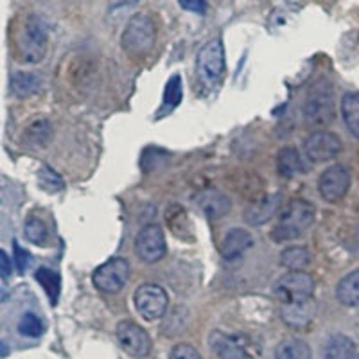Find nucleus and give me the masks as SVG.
<instances>
[{
    "instance_id": "nucleus-18",
    "label": "nucleus",
    "mask_w": 359,
    "mask_h": 359,
    "mask_svg": "<svg viewBox=\"0 0 359 359\" xmlns=\"http://www.w3.org/2000/svg\"><path fill=\"white\" fill-rule=\"evenodd\" d=\"M282 320L290 327L302 329L313 322L314 316V304L313 300H307L302 304H282Z\"/></svg>"
},
{
    "instance_id": "nucleus-5",
    "label": "nucleus",
    "mask_w": 359,
    "mask_h": 359,
    "mask_svg": "<svg viewBox=\"0 0 359 359\" xmlns=\"http://www.w3.org/2000/svg\"><path fill=\"white\" fill-rule=\"evenodd\" d=\"M273 294L282 304H302L313 300L314 278L307 271H287L277 280Z\"/></svg>"
},
{
    "instance_id": "nucleus-17",
    "label": "nucleus",
    "mask_w": 359,
    "mask_h": 359,
    "mask_svg": "<svg viewBox=\"0 0 359 359\" xmlns=\"http://www.w3.org/2000/svg\"><path fill=\"white\" fill-rule=\"evenodd\" d=\"M165 223L171 229V232L175 233L178 239L182 241H187L194 237V230H192V223L189 219V214L182 205H169L168 210H165Z\"/></svg>"
},
{
    "instance_id": "nucleus-15",
    "label": "nucleus",
    "mask_w": 359,
    "mask_h": 359,
    "mask_svg": "<svg viewBox=\"0 0 359 359\" xmlns=\"http://www.w3.org/2000/svg\"><path fill=\"white\" fill-rule=\"evenodd\" d=\"M280 194H268V196H262L261 200H255L253 203H250L246 207L245 214H243L246 224H250V226H262L264 223H268L275 216L278 207H280Z\"/></svg>"
},
{
    "instance_id": "nucleus-34",
    "label": "nucleus",
    "mask_w": 359,
    "mask_h": 359,
    "mask_svg": "<svg viewBox=\"0 0 359 359\" xmlns=\"http://www.w3.org/2000/svg\"><path fill=\"white\" fill-rule=\"evenodd\" d=\"M178 4L185 11L198 13V15H205V11H207V2L205 0H178Z\"/></svg>"
},
{
    "instance_id": "nucleus-3",
    "label": "nucleus",
    "mask_w": 359,
    "mask_h": 359,
    "mask_svg": "<svg viewBox=\"0 0 359 359\" xmlns=\"http://www.w3.org/2000/svg\"><path fill=\"white\" fill-rule=\"evenodd\" d=\"M156 38L155 22L149 15L137 13L135 17L130 18L126 29H124L121 43L124 50L131 54H146L153 49Z\"/></svg>"
},
{
    "instance_id": "nucleus-6",
    "label": "nucleus",
    "mask_w": 359,
    "mask_h": 359,
    "mask_svg": "<svg viewBox=\"0 0 359 359\" xmlns=\"http://www.w3.org/2000/svg\"><path fill=\"white\" fill-rule=\"evenodd\" d=\"M130 262L126 259L114 257L95 269L92 280L101 293L114 294L126 286V282L130 280Z\"/></svg>"
},
{
    "instance_id": "nucleus-29",
    "label": "nucleus",
    "mask_w": 359,
    "mask_h": 359,
    "mask_svg": "<svg viewBox=\"0 0 359 359\" xmlns=\"http://www.w3.org/2000/svg\"><path fill=\"white\" fill-rule=\"evenodd\" d=\"M182 95H184V92H182V78L176 74V76H172V78L169 79L168 85H165L162 110L168 111L178 107L180 101H182Z\"/></svg>"
},
{
    "instance_id": "nucleus-30",
    "label": "nucleus",
    "mask_w": 359,
    "mask_h": 359,
    "mask_svg": "<svg viewBox=\"0 0 359 359\" xmlns=\"http://www.w3.org/2000/svg\"><path fill=\"white\" fill-rule=\"evenodd\" d=\"M38 184L47 192H57L65 187V182H63L62 176L57 175L54 169H50L49 165H41L38 169Z\"/></svg>"
},
{
    "instance_id": "nucleus-14",
    "label": "nucleus",
    "mask_w": 359,
    "mask_h": 359,
    "mask_svg": "<svg viewBox=\"0 0 359 359\" xmlns=\"http://www.w3.org/2000/svg\"><path fill=\"white\" fill-rule=\"evenodd\" d=\"M253 245V237L248 230L245 229H232L224 233L221 239L219 253L224 261H236L243 257Z\"/></svg>"
},
{
    "instance_id": "nucleus-20",
    "label": "nucleus",
    "mask_w": 359,
    "mask_h": 359,
    "mask_svg": "<svg viewBox=\"0 0 359 359\" xmlns=\"http://www.w3.org/2000/svg\"><path fill=\"white\" fill-rule=\"evenodd\" d=\"M336 298L339 304L347 307H354L359 304V269H354L339 280L336 287Z\"/></svg>"
},
{
    "instance_id": "nucleus-35",
    "label": "nucleus",
    "mask_w": 359,
    "mask_h": 359,
    "mask_svg": "<svg viewBox=\"0 0 359 359\" xmlns=\"http://www.w3.org/2000/svg\"><path fill=\"white\" fill-rule=\"evenodd\" d=\"M0 262H2V266H0V271H2V278H8L9 273H11V261H9L8 253L6 252H0Z\"/></svg>"
},
{
    "instance_id": "nucleus-21",
    "label": "nucleus",
    "mask_w": 359,
    "mask_h": 359,
    "mask_svg": "<svg viewBox=\"0 0 359 359\" xmlns=\"http://www.w3.org/2000/svg\"><path fill=\"white\" fill-rule=\"evenodd\" d=\"M302 158L294 147H282L277 155V171L282 178H293L298 172H302Z\"/></svg>"
},
{
    "instance_id": "nucleus-8",
    "label": "nucleus",
    "mask_w": 359,
    "mask_h": 359,
    "mask_svg": "<svg viewBox=\"0 0 359 359\" xmlns=\"http://www.w3.org/2000/svg\"><path fill=\"white\" fill-rule=\"evenodd\" d=\"M47 50V27L36 15H31L20 34L22 57L29 63L40 62Z\"/></svg>"
},
{
    "instance_id": "nucleus-27",
    "label": "nucleus",
    "mask_w": 359,
    "mask_h": 359,
    "mask_svg": "<svg viewBox=\"0 0 359 359\" xmlns=\"http://www.w3.org/2000/svg\"><path fill=\"white\" fill-rule=\"evenodd\" d=\"M36 280L40 282V286L45 290L50 304L56 306L57 298H60V290H62V278H60V275L49 268H40L36 271Z\"/></svg>"
},
{
    "instance_id": "nucleus-26",
    "label": "nucleus",
    "mask_w": 359,
    "mask_h": 359,
    "mask_svg": "<svg viewBox=\"0 0 359 359\" xmlns=\"http://www.w3.org/2000/svg\"><path fill=\"white\" fill-rule=\"evenodd\" d=\"M50 137H53V128L47 118H38L29 124L24 135L25 142L31 146H47L50 142Z\"/></svg>"
},
{
    "instance_id": "nucleus-2",
    "label": "nucleus",
    "mask_w": 359,
    "mask_h": 359,
    "mask_svg": "<svg viewBox=\"0 0 359 359\" xmlns=\"http://www.w3.org/2000/svg\"><path fill=\"white\" fill-rule=\"evenodd\" d=\"M334 88L327 79L314 81L304 102V115L307 123L325 126L334 121Z\"/></svg>"
},
{
    "instance_id": "nucleus-11",
    "label": "nucleus",
    "mask_w": 359,
    "mask_h": 359,
    "mask_svg": "<svg viewBox=\"0 0 359 359\" xmlns=\"http://www.w3.org/2000/svg\"><path fill=\"white\" fill-rule=\"evenodd\" d=\"M351 189V171L341 163L327 168L318 180L320 196L329 203L343 200Z\"/></svg>"
},
{
    "instance_id": "nucleus-7",
    "label": "nucleus",
    "mask_w": 359,
    "mask_h": 359,
    "mask_svg": "<svg viewBox=\"0 0 359 359\" xmlns=\"http://www.w3.org/2000/svg\"><path fill=\"white\" fill-rule=\"evenodd\" d=\"M133 302L140 316L149 322L160 320L165 314L169 306V297L158 284H142L137 287L133 294Z\"/></svg>"
},
{
    "instance_id": "nucleus-4",
    "label": "nucleus",
    "mask_w": 359,
    "mask_h": 359,
    "mask_svg": "<svg viewBox=\"0 0 359 359\" xmlns=\"http://www.w3.org/2000/svg\"><path fill=\"white\" fill-rule=\"evenodd\" d=\"M200 81L208 88H216L224 76V47L219 38L207 41L196 57Z\"/></svg>"
},
{
    "instance_id": "nucleus-19",
    "label": "nucleus",
    "mask_w": 359,
    "mask_h": 359,
    "mask_svg": "<svg viewBox=\"0 0 359 359\" xmlns=\"http://www.w3.org/2000/svg\"><path fill=\"white\" fill-rule=\"evenodd\" d=\"M323 359H359V351L348 336L334 334L323 345Z\"/></svg>"
},
{
    "instance_id": "nucleus-24",
    "label": "nucleus",
    "mask_w": 359,
    "mask_h": 359,
    "mask_svg": "<svg viewBox=\"0 0 359 359\" xmlns=\"http://www.w3.org/2000/svg\"><path fill=\"white\" fill-rule=\"evenodd\" d=\"M341 115L348 131L359 139V94L348 92L341 99Z\"/></svg>"
},
{
    "instance_id": "nucleus-10",
    "label": "nucleus",
    "mask_w": 359,
    "mask_h": 359,
    "mask_svg": "<svg viewBox=\"0 0 359 359\" xmlns=\"http://www.w3.org/2000/svg\"><path fill=\"white\" fill-rule=\"evenodd\" d=\"M135 252L147 264H155V262L162 261L165 252H168V245H165V237H163V230L158 224H146L139 232L137 239H135Z\"/></svg>"
},
{
    "instance_id": "nucleus-1",
    "label": "nucleus",
    "mask_w": 359,
    "mask_h": 359,
    "mask_svg": "<svg viewBox=\"0 0 359 359\" xmlns=\"http://www.w3.org/2000/svg\"><path fill=\"white\" fill-rule=\"evenodd\" d=\"M314 216V207L306 200H291L287 203L286 210L282 212L280 219H278L277 226L271 232V239L275 243H286L298 239V237L306 233L313 224Z\"/></svg>"
},
{
    "instance_id": "nucleus-12",
    "label": "nucleus",
    "mask_w": 359,
    "mask_h": 359,
    "mask_svg": "<svg viewBox=\"0 0 359 359\" xmlns=\"http://www.w3.org/2000/svg\"><path fill=\"white\" fill-rule=\"evenodd\" d=\"M304 151L311 162H329V160L336 158L341 151V140H339L338 135L331 133V131H314L304 142Z\"/></svg>"
},
{
    "instance_id": "nucleus-32",
    "label": "nucleus",
    "mask_w": 359,
    "mask_h": 359,
    "mask_svg": "<svg viewBox=\"0 0 359 359\" xmlns=\"http://www.w3.org/2000/svg\"><path fill=\"white\" fill-rule=\"evenodd\" d=\"M169 359H201V355L200 352L192 347V345H189V343H178V345L172 347Z\"/></svg>"
},
{
    "instance_id": "nucleus-28",
    "label": "nucleus",
    "mask_w": 359,
    "mask_h": 359,
    "mask_svg": "<svg viewBox=\"0 0 359 359\" xmlns=\"http://www.w3.org/2000/svg\"><path fill=\"white\" fill-rule=\"evenodd\" d=\"M24 233L27 237L29 243H33L36 246L47 245V239H49V230H47V224L43 219H40L38 216H31L25 219Z\"/></svg>"
},
{
    "instance_id": "nucleus-9",
    "label": "nucleus",
    "mask_w": 359,
    "mask_h": 359,
    "mask_svg": "<svg viewBox=\"0 0 359 359\" xmlns=\"http://www.w3.org/2000/svg\"><path fill=\"white\" fill-rule=\"evenodd\" d=\"M117 341L126 354L131 358L142 359L149 355L151 352V338L144 331L139 323L131 322V320H124L117 325Z\"/></svg>"
},
{
    "instance_id": "nucleus-31",
    "label": "nucleus",
    "mask_w": 359,
    "mask_h": 359,
    "mask_svg": "<svg viewBox=\"0 0 359 359\" xmlns=\"http://www.w3.org/2000/svg\"><path fill=\"white\" fill-rule=\"evenodd\" d=\"M18 332L27 338H40L45 332V325L34 313H25L18 322Z\"/></svg>"
},
{
    "instance_id": "nucleus-16",
    "label": "nucleus",
    "mask_w": 359,
    "mask_h": 359,
    "mask_svg": "<svg viewBox=\"0 0 359 359\" xmlns=\"http://www.w3.org/2000/svg\"><path fill=\"white\" fill-rule=\"evenodd\" d=\"M198 205L201 207L205 216H208L210 219H219L232 207L229 196L219 191H214V189H208V191L201 192L200 198H198Z\"/></svg>"
},
{
    "instance_id": "nucleus-23",
    "label": "nucleus",
    "mask_w": 359,
    "mask_h": 359,
    "mask_svg": "<svg viewBox=\"0 0 359 359\" xmlns=\"http://www.w3.org/2000/svg\"><path fill=\"white\" fill-rule=\"evenodd\" d=\"M275 359H311V348L298 338H284L275 348Z\"/></svg>"
},
{
    "instance_id": "nucleus-33",
    "label": "nucleus",
    "mask_w": 359,
    "mask_h": 359,
    "mask_svg": "<svg viewBox=\"0 0 359 359\" xmlns=\"http://www.w3.org/2000/svg\"><path fill=\"white\" fill-rule=\"evenodd\" d=\"M13 252H15V264H17L18 271H25V268H27L29 262H31V255H29L17 241L13 243Z\"/></svg>"
},
{
    "instance_id": "nucleus-22",
    "label": "nucleus",
    "mask_w": 359,
    "mask_h": 359,
    "mask_svg": "<svg viewBox=\"0 0 359 359\" xmlns=\"http://www.w3.org/2000/svg\"><path fill=\"white\" fill-rule=\"evenodd\" d=\"M41 79L34 72H15L11 78V90L17 97H31L40 90Z\"/></svg>"
},
{
    "instance_id": "nucleus-25",
    "label": "nucleus",
    "mask_w": 359,
    "mask_h": 359,
    "mask_svg": "<svg viewBox=\"0 0 359 359\" xmlns=\"http://www.w3.org/2000/svg\"><path fill=\"white\" fill-rule=\"evenodd\" d=\"M311 262L309 250L304 246H290L280 253V264L287 268V271H300L307 268Z\"/></svg>"
},
{
    "instance_id": "nucleus-13",
    "label": "nucleus",
    "mask_w": 359,
    "mask_h": 359,
    "mask_svg": "<svg viewBox=\"0 0 359 359\" xmlns=\"http://www.w3.org/2000/svg\"><path fill=\"white\" fill-rule=\"evenodd\" d=\"M210 347L221 359H246L248 341L241 334H226L216 331L210 334Z\"/></svg>"
}]
</instances>
